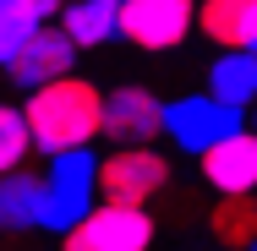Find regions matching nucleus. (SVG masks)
<instances>
[{
    "label": "nucleus",
    "instance_id": "2",
    "mask_svg": "<svg viewBox=\"0 0 257 251\" xmlns=\"http://www.w3.org/2000/svg\"><path fill=\"white\" fill-rule=\"evenodd\" d=\"M99 207V153L93 148H66L44 164V229L66 235Z\"/></svg>",
    "mask_w": 257,
    "mask_h": 251
},
{
    "label": "nucleus",
    "instance_id": "10",
    "mask_svg": "<svg viewBox=\"0 0 257 251\" xmlns=\"http://www.w3.org/2000/svg\"><path fill=\"white\" fill-rule=\"evenodd\" d=\"M197 33L213 50H257V0H197Z\"/></svg>",
    "mask_w": 257,
    "mask_h": 251
},
{
    "label": "nucleus",
    "instance_id": "1",
    "mask_svg": "<svg viewBox=\"0 0 257 251\" xmlns=\"http://www.w3.org/2000/svg\"><path fill=\"white\" fill-rule=\"evenodd\" d=\"M22 115H28V131H33V153L55 158L66 148H93V137L104 126V93L88 77L71 71L60 82L33 88L28 104H22Z\"/></svg>",
    "mask_w": 257,
    "mask_h": 251
},
{
    "label": "nucleus",
    "instance_id": "19",
    "mask_svg": "<svg viewBox=\"0 0 257 251\" xmlns=\"http://www.w3.org/2000/svg\"><path fill=\"white\" fill-rule=\"evenodd\" d=\"M0 6H11V0H0Z\"/></svg>",
    "mask_w": 257,
    "mask_h": 251
},
{
    "label": "nucleus",
    "instance_id": "15",
    "mask_svg": "<svg viewBox=\"0 0 257 251\" xmlns=\"http://www.w3.org/2000/svg\"><path fill=\"white\" fill-rule=\"evenodd\" d=\"M28 153H33V131H28L22 104H0V175L22 169Z\"/></svg>",
    "mask_w": 257,
    "mask_h": 251
},
{
    "label": "nucleus",
    "instance_id": "13",
    "mask_svg": "<svg viewBox=\"0 0 257 251\" xmlns=\"http://www.w3.org/2000/svg\"><path fill=\"white\" fill-rule=\"evenodd\" d=\"M55 28H60L77 50H99V44L115 39V28H120V0H66L60 17H55Z\"/></svg>",
    "mask_w": 257,
    "mask_h": 251
},
{
    "label": "nucleus",
    "instance_id": "5",
    "mask_svg": "<svg viewBox=\"0 0 257 251\" xmlns=\"http://www.w3.org/2000/svg\"><path fill=\"white\" fill-rule=\"evenodd\" d=\"M159 235L154 213L148 207H115L99 202L82 224H71L60 235V251H148Z\"/></svg>",
    "mask_w": 257,
    "mask_h": 251
},
{
    "label": "nucleus",
    "instance_id": "16",
    "mask_svg": "<svg viewBox=\"0 0 257 251\" xmlns=\"http://www.w3.org/2000/svg\"><path fill=\"white\" fill-rule=\"evenodd\" d=\"M33 28H39V22H28L17 6H0V71L17 60V50L28 44V33H33Z\"/></svg>",
    "mask_w": 257,
    "mask_h": 251
},
{
    "label": "nucleus",
    "instance_id": "12",
    "mask_svg": "<svg viewBox=\"0 0 257 251\" xmlns=\"http://www.w3.org/2000/svg\"><path fill=\"white\" fill-rule=\"evenodd\" d=\"M0 229H6V235L44 229V175H39V169H11V175H0Z\"/></svg>",
    "mask_w": 257,
    "mask_h": 251
},
{
    "label": "nucleus",
    "instance_id": "18",
    "mask_svg": "<svg viewBox=\"0 0 257 251\" xmlns=\"http://www.w3.org/2000/svg\"><path fill=\"white\" fill-rule=\"evenodd\" d=\"M246 131H257V104H252V109H246Z\"/></svg>",
    "mask_w": 257,
    "mask_h": 251
},
{
    "label": "nucleus",
    "instance_id": "8",
    "mask_svg": "<svg viewBox=\"0 0 257 251\" xmlns=\"http://www.w3.org/2000/svg\"><path fill=\"white\" fill-rule=\"evenodd\" d=\"M77 44L55 28V22H39L33 33H28V44L17 50V60L6 66V77L22 88V93H33V88H44V82H60V77H71L77 71Z\"/></svg>",
    "mask_w": 257,
    "mask_h": 251
},
{
    "label": "nucleus",
    "instance_id": "9",
    "mask_svg": "<svg viewBox=\"0 0 257 251\" xmlns=\"http://www.w3.org/2000/svg\"><path fill=\"white\" fill-rule=\"evenodd\" d=\"M197 164H203V180L219 197H257V131L241 126L235 137L213 142Z\"/></svg>",
    "mask_w": 257,
    "mask_h": 251
},
{
    "label": "nucleus",
    "instance_id": "6",
    "mask_svg": "<svg viewBox=\"0 0 257 251\" xmlns=\"http://www.w3.org/2000/svg\"><path fill=\"white\" fill-rule=\"evenodd\" d=\"M197 28V0H120V28L115 39L137 44V50H181Z\"/></svg>",
    "mask_w": 257,
    "mask_h": 251
},
{
    "label": "nucleus",
    "instance_id": "17",
    "mask_svg": "<svg viewBox=\"0 0 257 251\" xmlns=\"http://www.w3.org/2000/svg\"><path fill=\"white\" fill-rule=\"evenodd\" d=\"M11 6H17V11L28 17V22H55L66 0H11Z\"/></svg>",
    "mask_w": 257,
    "mask_h": 251
},
{
    "label": "nucleus",
    "instance_id": "4",
    "mask_svg": "<svg viewBox=\"0 0 257 251\" xmlns=\"http://www.w3.org/2000/svg\"><path fill=\"white\" fill-rule=\"evenodd\" d=\"M241 126H246L241 109H224V104L208 99V93H186V99L164 104V137L175 142V153H186V158H203L213 142L235 137Z\"/></svg>",
    "mask_w": 257,
    "mask_h": 251
},
{
    "label": "nucleus",
    "instance_id": "11",
    "mask_svg": "<svg viewBox=\"0 0 257 251\" xmlns=\"http://www.w3.org/2000/svg\"><path fill=\"white\" fill-rule=\"evenodd\" d=\"M208 99H219L224 109H252L257 104V50H219L208 66Z\"/></svg>",
    "mask_w": 257,
    "mask_h": 251
},
{
    "label": "nucleus",
    "instance_id": "7",
    "mask_svg": "<svg viewBox=\"0 0 257 251\" xmlns=\"http://www.w3.org/2000/svg\"><path fill=\"white\" fill-rule=\"evenodd\" d=\"M99 137H109L115 148H154L164 137V99L126 82L115 93H104V126Z\"/></svg>",
    "mask_w": 257,
    "mask_h": 251
},
{
    "label": "nucleus",
    "instance_id": "3",
    "mask_svg": "<svg viewBox=\"0 0 257 251\" xmlns=\"http://www.w3.org/2000/svg\"><path fill=\"white\" fill-rule=\"evenodd\" d=\"M170 186V158L159 148H115L99 153V202L115 207H148Z\"/></svg>",
    "mask_w": 257,
    "mask_h": 251
},
{
    "label": "nucleus",
    "instance_id": "14",
    "mask_svg": "<svg viewBox=\"0 0 257 251\" xmlns=\"http://www.w3.org/2000/svg\"><path fill=\"white\" fill-rule=\"evenodd\" d=\"M208 229L230 251H257V197H219L208 213Z\"/></svg>",
    "mask_w": 257,
    "mask_h": 251
}]
</instances>
